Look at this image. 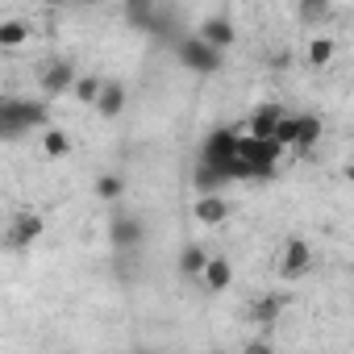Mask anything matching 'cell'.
Listing matches in <instances>:
<instances>
[{
  "label": "cell",
  "instance_id": "cell-1",
  "mask_svg": "<svg viewBox=\"0 0 354 354\" xmlns=\"http://www.w3.org/2000/svg\"><path fill=\"white\" fill-rule=\"evenodd\" d=\"M279 146L275 142H254L246 133H238V154L225 167V180H271L279 167Z\"/></svg>",
  "mask_w": 354,
  "mask_h": 354
},
{
  "label": "cell",
  "instance_id": "cell-2",
  "mask_svg": "<svg viewBox=\"0 0 354 354\" xmlns=\"http://www.w3.org/2000/svg\"><path fill=\"white\" fill-rule=\"evenodd\" d=\"M30 129H50V109L46 100H17L0 96V138H21Z\"/></svg>",
  "mask_w": 354,
  "mask_h": 354
},
{
  "label": "cell",
  "instance_id": "cell-3",
  "mask_svg": "<svg viewBox=\"0 0 354 354\" xmlns=\"http://www.w3.org/2000/svg\"><path fill=\"white\" fill-rule=\"evenodd\" d=\"M234 154H238V129L221 125V129H213V133L205 138V146H201V167H213V171L225 175V167L234 162Z\"/></svg>",
  "mask_w": 354,
  "mask_h": 354
},
{
  "label": "cell",
  "instance_id": "cell-4",
  "mask_svg": "<svg viewBox=\"0 0 354 354\" xmlns=\"http://www.w3.org/2000/svg\"><path fill=\"white\" fill-rule=\"evenodd\" d=\"M175 50H180L184 67H188V71H196V75H213V71H221V50L205 46L196 34H188V38H175Z\"/></svg>",
  "mask_w": 354,
  "mask_h": 354
},
{
  "label": "cell",
  "instance_id": "cell-5",
  "mask_svg": "<svg viewBox=\"0 0 354 354\" xmlns=\"http://www.w3.org/2000/svg\"><path fill=\"white\" fill-rule=\"evenodd\" d=\"M42 234H46V221H42L38 213H17V217L9 221V230H5V246H9V250H30Z\"/></svg>",
  "mask_w": 354,
  "mask_h": 354
},
{
  "label": "cell",
  "instance_id": "cell-6",
  "mask_svg": "<svg viewBox=\"0 0 354 354\" xmlns=\"http://www.w3.org/2000/svg\"><path fill=\"white\" fill-rule=\"evenodd\" d=\"M275 271H279V279H288V283H292V279H304V275L313 271V246H308L304 238H292V242L283 246Z\"/></svg>",
  "mask_w": 354,
  "mask_h": 354
},
{
  "label": "cell",
  "instance_id": "cell-7",
  "mask_svg": "<svg viewBox=\"0 0 354 354\" xmlns=\"http://www.w3.org/2000/svg\"><path fill=\"white\" fill-rule=\"evenodd\" d=\"M71 84H75V67H71L67 59L46 63V67H42V75H38V88H42V96H46V100H55V96L71 92Z\"/></svg>",
  "mask_w": 354,
  "mask_h": 354
},
{
  "label": "cell",
  "instance_id": "cell-8",
  "mask_svg": "<svg viewBox=\"0 0 354 354\" xmlns=\"http://www.w3.org/2000/svg\"><path fill=\"white\" fill-rule=\"evenodd\" d=\"M196 38H201L205 46H213V50H230V46L238 42V30H234V21H230V17L213 13V17H205V21H201Z\"/></svg>",
  "mask_w": 354,
  "mask_h": 354
},
{
  "label": "cell",
  "instance_id": "cell-9",
  "mask_svg": "<svg viewBox=\"0 0 354 354\" xmlns=\"http://www.w3.org/2000/svg\"><path fill=\"white\" fill-rule=\"evenodd\" d=\"M142 238H146V230H142V221H138V217L121 213V217H113V221H109V242H113L117 250H133V246H142Z\"/></svg>",
  "mask_w": 354,
  "mask_h": 354
},
{
  "label": "cell",
  "instance_id": "cell-10",
  "mask_svg": "<svg viewBox=\"0 0 354 354\" xmlns=\"http://www.w3.org/2000/svg\"><path fill=\"white\" fill-rule=\"evenodd\" d=\"M279 117H283L279 104H263V109H254V113H250V125H246V138H254V142H271Z\"/></svg>",
  "mask_w": 354,
  "mask_h": 354
},
{
  "label": "cell",
  "instance_id": "cell-11",
  "mask_svg": "<svg viewBox=\"0 0 354 354\" xmlns=\"http://www.w3.org/2000/svg\"><path fill=\"white\" fill-rule=\"evenodd\" d=\"M100 117H121L125 113V84H117V80H109L104 88H100V96H96V104H92Z\"/></svg>",
  "mask_w": 354,
  "mask_h": 354
},
{
  "label": "cell",
  "instance_id": "cell-12",
  "mask_svg": "<svg viewBox=\"0 0 354 354\" xmlns=\"http://www.w3.org/2000/svg\"><path fill=\"white\" fill-rule=\"evenodd\" d=\"M321 142V117L304 113V117H292V146L296 150H313Z\"/></svg>",
  "mask_w": 354,
  "mask_h": 354
},
{
  "label": "cell",
  "instance_id": "cell-13",
  "mask_svg": "<svg viewBox=\"0 0 354 354\" xmlns=\"http://www.w3.org/2000/svg\"><path fill=\"white\" fill-rule=\"evenodd\" d=\"M201 279H205V288H209V292H225V288L234 283V263H230V259H213V254H209V263H205Z\"/></svg>",
  "mask_w": 354,
  "mask_h": 354
},
{
  "label": "cell",
  "instance_id": "cell-14",
  "mask_svg": "<svg viewBox=\"0 0 354 354\" xmlns=\"http://www.w3.org/2000/svg\"><path fill=\"white\" fill-rule=\"evenodd\" d=\"M283 304H288V296H279V292H267L263 300H254V304H250V313H246V317H250L254 325H263V329H267V325H271V321L283 313Z\"/></svg>",
  "mask_w": 354,
  "mask_h": 354
},
{
  "label": "cell",
  "instance_id": "cell-15",
  "mask_svg": "<svg viewBox=\"0 0 354 354\" xmlns=\"http://www.w3.org/2000/svg\"><path fill=\"white\" fill-rule=\"evenodd\" d=\"M192 213H196V221H201V225H221V221L230 217V205H225L221 196H196Z\"/></svg>",
  "mask_w": 354,
  "mask_h": 354
},
{
  "label": "cell",
  "instance_id": "cell-16",
  "mask_svg": "<svg viewBox=\"0 0 354 354\" xmlns=\"http://www.w3.org/2000/svg\"><path fill=\"white\" fill-rule=\"evenodd\" d=\"M192 184H196V192H201V196H221L230 180H225L221 171H213V167H201V162H196V171H192Z\"/></svg>",
  "mask_w": 354,
  "mask_h": 354
},
{
  "label": "cell",
  "instance_id": "cell-17",
  "mask_svg": "<svg viewBox=\"0 0 354 354\" xmlns=\"http://www.w3.org/2000/svg\"><path fill=\"white\" fill-rule=\"evenodd\" d=\"M30 38V26L21 17H9V21H0V50H21Z\"/></svg>",
  "mask_w": 354,
  "mask_h": 354
},
{
  "label": "cell",
  "instance_id": "cell-18",
  "mask_svg": "<svg viewBox=\"0 0 354 354\" xmlns=\"http://www.w3.org/2000/svg\"><path fill=\"white\" fill-rule=\"evenodd\" d=\"M154 9H158L154 0H129V5H125L121 13H125V21H129V26H138V30H150V21H154Z\"/></svg>",
  "mask_w": 354,
  "mask_h": 354
},
{
  "label": "cell",
  "instance_id": "cell-19",
  "mask_svg": "<svg viewBox=\"0 0 354 354\" xmlns=\"http://www.w3.org/2000/svg\"><path fill=\"white\" fill-rule=\"evenodd\" d=\"M42 150H46L50 158H67V154H71V138H67V129H59V125L42 129Z\"/></svg>",
  "mask_w": 354,
  "mask_h": 354
},
{
  "label": "cell",
  "instance_id": "cell-20",
  "mask_svg": "<svg viewBox=\"0 0 354 354\" xmlns=\"http://www.w3.org/2000/svg\"><path fill=\"white\" fill-rule=\"evenodd\" d=\"M205 263H209V250H205V246H196V242H192V246H184V250H180V271H184V275H201V271H205Z\"/></svg>",
  "mask_w": 354,
  "mask_h": 354
},
{
  "label": "cell",
  "instance_id": "cell-21",
  "mask_svg": "<svg viewBox=\"0 0 354 354\" xmlns=\"http://www.w3.org/2000/svg\"><path fill=\"white\" fill-rule=\"evenodd\" d=\"M100 88H104V80H96V75H75V84H71V92H75L80 104H96Z\"/></svg>",
  "mask_w": 354,
  "mask_h": 354
},
{
  "label": "cell",
  "instance_id": "cell-22",
  "mask_svg": "<svg viewBox=\"0 0 354 354\" xmlns=\"http://www.w3.org/2000/svg\"><path fill=\"white\" fill-rule=\"evenodd\" d=\"M296 13H300V21H308V26H321V21H329L333 5H329V0H304Z\"/></svg>",
  "mask_w": 354,
  "mask_h": 354
},
{
  "label": "cell",
  "instance_id": "cell-23",
  "mask_svg": "<svg viewBox=\"0 0 354 354\" xmlns=\"http://www.w3.org/2000/svg\"><path fill=\"white\" fill-rule=\"evenodd\" d=\"M96 196L100 201H121L125 196V175H100V180H96Z\"/></svg>",
  "mask_w": 354,
  "mask_h": 354
},
{
  "label": "cell",
  "instance_id": "cell-24",
  "mask_svg": "<svg viewBox=\"0 0 354 354\" xmlns=\"http://www.w3.org/2000/svg\"><path fill=\"white\" fill-rule=\"evenodd\" d=\"M329 59H333V38H313L308 42V63L313 67H325Z\"/></svg>",
  "mask_w": 354,
  "mask_h": 354
},
{
  "label": "cell",
  "instance_id": "cell-25",
  "mask_svg": "<svg viewBox=\"0 0 354 354\" xmlns=\"http://www.w3.org/2000/svg\"><path fill=\"white\" fill-rule=\"evenodd\" d=\"M242 354H275V350H271V342H267V337H250V342L242 346Z\"/></svg>",
  "mask_w": 354,
  "mask_h": 354
},
{
  "label": "cell",
  "instance_id": "cell-26",
  "mask_svg": "<svg viewBox=\"0 0 354 354\" xmlns=\"http://www.w3.org/2000/svg\"><path fill=\"white\" fill-rule=\"evenodd\" d=\"M138 354H150V350H138Z\"/></svg>",
  "mask_w": 354,
  "mask_h": 354
}]
</instances>
